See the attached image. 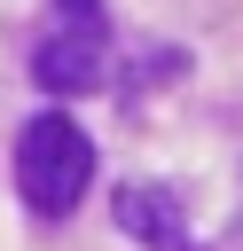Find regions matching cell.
Masks as SVG:
<instances>
[{
  "instance_id": "cell-1",
  "label": "cell",
  "mask_w": 243,
  "mask_h": 251,
  "mask_svg": "<svg viewBox=\"0 0 243 251\" xmlns=\"http://www.w3.org/2000/svg\"><path fill=\"white\" fill-rule=\"evenodd\" d=\"M86 188H94V141H86V126L63 118V110L24 118V133H16V196L39 220H71V204Z\"/></svg>"
},
{
  "instance_id": "cell-2",
  "label": "cell",
  "mask_w": 243,
  "mask_h": 251,
  "mask_svg": "<svg viewBox=\"0 0 243 251\" xmlns=\"http://www.w3.org/2000/svg\"><path fill=\"white\" fill-rule=\"evenodd\" d=\"M31 86L47 94H94L102 86V39L94 31H55L31 47Z\"/></svg>"
},
{
  "instance_id": "cell-3",
  "label": "cell",
  "mask_w": 243,
  "mask_h": 251,
  "mask_svg": "<svg viewBox=\"0 0 243 251\" xmlns=\"http://www.w3.org/2000/svg\"><path fill=\"white\" fill-rule=\"evenodd\" d=\"M110 220H118V235H133V243H149V251H172V243H180V204H172V188H157V180H125V188L110 196Z\"/></svg>"
},
{
  "instance_id": "cell-4",
  "label": "cell",
  "mask_w": 243,
  "mask_h": 251,
  "mask_svg": "<svg viewBox=\"0 0 243 251\" xmlns=\"http://www.w3.org/2000/svg\"><path fill=\"white\" fill-rule=\"evenodd\" d=\"M63 8V31H94L102 39V0H55Z\"/></svg>"
},
{
  "instance_id": "cell-5",
  "label": "cell",
  "mask_w": 243,
  "mask_h": 251,
  "mask_svg": "<svg viewBox=\"0 0 243 251\" xmlns=\"http://www.w3.org/2000/svg\"><path fill=\"white\" fill-rule=\"evenodd\" d=\"M172 251H180V243H172Z\"/></svg>"
}]
</instances>
